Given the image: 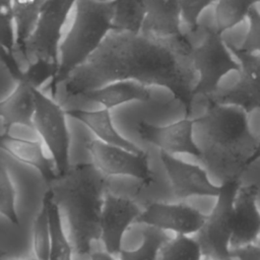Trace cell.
Instances as JSON below:
<instances>
[{
    "instance_id": "cell-1",
    "label": "cell",
    "mask_w": 260,
    "mask_h": 260,
    "mask_svg": "<svg viewBox=\"0 0 260 260\" xmlns=\"http://www.w3.org/2000/svg\"><path fill=\"white\" fill-rule=\"evenodd\" d=\"M117 80L168 88L190 118L197 74L185 34L159 38L141 31L112 30L99 49L65 80L68 96Z\"/></svg>"
},
{
    "instance_id": "cell-2",
    "label": "cell",
    "mask_w": 260,
    "mask_h": 260,
    "mask_svg": "<svg viewBox=\"0 0 260 260\" xmlns=\"http://www.w3.org/2000/svg\"><path fill=\"white\" fill-rule=\"evenodd\" d=\"M107 179L91 162H78L58 175L48 191L66 216L70 242L77 255H88L100 240Z\"/></svg>"
},
{
    "instance_id": "cell-3",
    "label": "cell",
    "mask_w": 260,
    "mask_h": 260,
    "mask_svg": "<svg viewBox=\"0 0 260 260\" xmlns=\"http://www.w3.org/2000/svg\"><path fill=\"white\" fill-rule=\"evenodd\" d=\"M203 127L205 146L198 158L222 183L239 179L250 167L257 140L249 130L247 113L233 105L209 103L205 114L195 119Z\"/></svg>"
},
{
    "instance_id": "cell-4",
    "label": "cell",
    "mask_w": 260,
    "mask_h": 260,
    "mask_svg": "<svg viewBox=\"0 0 260 260\" xmlns=\"http://www.w3.org/2000/svg\"><path fill=\"white\" fill-rule=\"evenodd\" d=\"M72 24L59 47L58 70L49 88L55 98L58 85L80 67L117 27L113 0H77Z\"/></svg>"
},
{
    "instance_id": "cell-5",
    "label": "cell",
    "mask_w": 260,
    "mask_h": 260,
    "mask_svg": "<svg viewBox=\"0 0 260 260\" xmlns=\"http://www.w3.org/2000/svg\"><path fill=\"white\" fill-rule=\"evenodd\" d=\"M240 186L239 179L229 180L220 185L214 207L195 235L203 258L236 260L231 240L234 231V200Z\"/></svg>"
},
{
    "instance_id": "cell-6",
    "label": "cell",
    "mask_w": 260,
    "mask_h": 260,
    "mask_svg": "<svg viewBox=\"0 0 260 260\" xmlns=\"http://www.w3.org/2000/svg\"><path fill=\"white\" fill-rule=\"evenodd\" d=\"M35 113L34 129L47 146L55 164L57 175L65 174L70 168V132L66 123V111L40 88L31 86Z\"/></svg>"
},
{
    "instance_id": "cell-7",
    "label": "cell",
    "mask_w": 260,
    "mask_h": 260,
    "mask_svg": "<svg viewBox=\"0 0 260 260\" xmlns=\"http://www.w3.org/2000/svg\"><path fill=\"white\" fill-rule=\"evenodd\" d=\"M200 30L202 41L195 47L191 45L192 61L197 74L195 94L207 98L217 89L222 76L232 70H239V62L234 59L228 44L216 28L200 24Z\"/></svg>"
},
{
    "instance_id": "cell-8",
    "label": "cell",
    "mask_w": 260,
    "mask_h": 260,
    "mask_svg": "<svg viewBox=\"0 0 260 260\" xmlns=\"http://www.w3.org/2000/svg\"><path fill=\"white\" fill-rule=\"evenodd\" d=\"M77 0H47L26 41V60L43 59L58 64L62 29Z\"/></svg>"
},
{
    "instance_id": "cell-9",
    "label": "cell",
    "mask_w": 260,
    "mask_h": 260,
    "mask_svg": "<svg viewBox=\"0 0 260 260\" xmlns=\"http://www.w3.org/2000/svg\"><path fill=\"white\" fill-rule=\"evenodd\" d=\"M91 164L105 176H128L149 186L153 182L148 153L129 151L125 148L105 143L99 139L85 144Z\"/></svg>"
},
{
    "instance_id": "cell-10",
    "label": "cell",
    "mask_w": 260,
    "mask_h": 260,
    "mask_svg": "<svg viewBox=\"0 0 260 260\" xmlns=\"http://www.w3.org/2000/svg\"><path fill=\"white\" fill-rule=\"evenodd\" d=\"M239 62V82L229 90L218 88L207 96L209 103L233 105L246 113L260 110V54H253L229 45Z\"/></svg>"
},
{
    "instance_id": "cell-11",
    "label": "cell",
    "mask_w": 260,
    "mask_h": 260,
    "mask_svg": "<svg viewBox=\"0 0 260 260\" xmlns=\"http://www.w3.org/2000/svg\"><path fill=\"white\" fill-rule=\"evenodd\" d=\"M205 218L206 215L185 202H152L141 210L135 222L175 235L193 236L201 229Z\"/></svg>"
},
{
    "instance_id": "cell-12",
    "label": "cell",
    "mask_w": 260,
    "mask_h": 260,
    "mask_svg": "<svg viewBox=\"0 0 260 260\" xmlns=\"http://www.w3.org/2000/svg\"><path fill=\"white\" fill-rule=\"evenodd\" d=\"M141 213L139 206L131 199L106 193L101 213V236L105 250L118 256L129 225L136 221Z\"/></svg>"
},
{
    "instance_id": "cell-13",
    "label": "cell",
    "mask_w": 260,
    "mask_h": 260,
    "mask_svg": "<svg viewBox=\"0 0 260 260\" xmlns=\"http://www.w3.org/2000/svg\"><path fill=\"white\" fill-rule=\"evenodd\" d=\"M195 119H184L166 126L150 124L144 120L137 124L139 137L156 146L160 151L169 154L189 153L197 158L201 155V149L193 138Z\"/></svg>"
},
{
    "instance_id": "cell-14",
    "label": "cell",
    "mask_w": 260,
    "mask_h": 260,
    "mask_svg": "<svg viewBox=\"0 0 260 260\" xmlns=\"http://www.w3.org/2000/svg\"><path fill=\"white\" fill-rule=\"evenodd\" d=\"M159 156L172 191L178 199H186L192 196L216 197L218 195L220 186L212 184L206 171L201 167L185 162L164 151H160Z\"/></svg>"
},
{
    "instance_id": "cell-15",
    "label": "cell",
    "mask_w": 260,
    "mask_h": 260,
    "mask_svg": "<svg viewBox=\"0 0 260 260\" xmlns=\"http://www.w3.org/2000/svg\"><path fill=\"white\" fill-rule=\"evenodd\" d=\"M257 184L240 186L234 200V231L231 249L256 244L260 240V211L257 207Z\"/></svg>"
},
{
    "instance_id": "cell-16",
    "label": "cell",
    "mask_w": 260,
    "mask_h": 260,
    "mask_svg": "<svg viewBox=\"0 0 260 260\" xmlns=\"http://www.w3.org/2000/svg\"><path fill=\"white\" fill-rule=\"evenodd\" d=\"M0 149L19 162L36 169L49 185L57 178L55 164L45 153L43 142L15 137L9 132H0Z\"/></svg>"
},
{
    "instance_id": "cell-17",
    "label": "cell",
    "mask_w": 260,
    "mask_h": 260,
    "mask_svg": "<svg viewBox=\"0 0 260 260\" xmlns=\"http://www.w3.org/2000/svg\"><path fill=\"white\" fill-rule=\"evenodd\" d=\"M180 0H149L140 31L154 37L180 36Z\"/></svg>"
},
{
    "instance_id": "cell-18",
    "label": "cell",
    "mask_w": 260,
    "mask_h": 260,
    "mask_svg": "<svg viewBox=\"0 0 260 260\" xmlns=\"http://www.w3.org/2000/svg\"><path fill=\"white\" fill-rule=\"evenodd\" d=\"M88 102L113 109L130 102H148L150 92L147 87L134 80H117L92 88L79 95Z\"/></svg>"
},
{
    "instance_id": "cell-19",
    "label": "cell",
    "mask_w": 260,
    "mask_h": 260,
    "mask_svg": "<svg viewBox=\"0 0 260 260\" xmlns=\"http://www.w3.org/2000/svg\"><path fill=\"white\" fill-rule=\"evenodd\" d=\"M66 115L81 122L85 125L96 137V139L125 148L129 151L140 152L143 149L139 148L136 144L125 138L114 126L112 116L109 109L103 108L100 110H81L72 109L66 111Z\"/></svg>"
},
{
    "instance_id": "cell-20",
    "label": "cell",
    "mask_w": 260,
    "mask_h": 260,
    "mask_svg": "<svg viewBox=\"0 0 260 260\" xmlns=\"http://www.w3.org/2000/svg\"><path fill=\"white\" fill-rule=\"evenodd\" d=\"M34 113L35 101L31 86L24 81H17L15 88L0 101V119L5 132H9L16 125L34 128Z\"/></svg>"
},
{
    "instance_id": "cell-21",
    "label": "cell",
    "mask_w": 260,
    "mask_h": 260,
    "mask_svg": "<svg viewBox=\"0 0 260 260\" xmlns=\"http://www.w3.org/2000/svg\"><path fill=\"white\" fill-rule=\"evenodd\" d=\"M47 0H12L15 25V50L26 59L25 44Z\"/></svg>"
},
{
    "instance_id": "cell-22",
    "label": "cell",
    "mask_w": 260,
    "mask_h": 260,
    "mask_svg": "<svg viewBox=\"0 0 260 260\" xmlns=\"http://www.w3.org/2000/svg\"><path fill=\"white\" fill-rule=\"evenodd\" d=\"M43 201L48 209L51 233V252L49 260H72L73 248L64 232L60 208L48 190L44 195Z\"/></svg>"
},
{
    "instance_id": "cell-23",
    "label": "cell",
    "mask_w": 260,
    "mask_h": 260,
    "mask_svg": "<svg viewBox=\"0 0 260 260\" xmlns=\"http://www.w3.org/2000/svg\"><path fill=\"white\" fill-rule=\"evenodd\" d=\"M117 29L140 31L149 0H113Z\"/></svg>"
},
{
    "instance_id": "cell-24",
    "label": "cell",
    "mask_w": 260,
    "mask_h": 260,
    "mask_svg": "<svg viewBox=\"0 0 260 260\" xmlns=\"http://www.w3.org/2000/svg\"><path fill=\"white\" fill-rule=\"evenodd\" d=\"M167 232L146 225L142 231V243L135 250L122 249L119 260H158L159 251L168 241Z\"/></svg>"
},
{
    "instance_id": "cell-25",
    "label": "cell",
    "mask_w": 260,
    "mask_h": 260,
    "mask_svg": "<svg viewBox=\"0 0 260 260\" xmlns=\"http://www.w3.org/2000/svg\"><path fill=\"white\" fill-rule=\"evenodd\" d=\"M260 0H217L214 18L215 28L221 34L248 16L253 5Z\"/></svg>"
},
{
    "instance_id": "cell-26",
    "label": "cell",
    "mask_w": 260,
    "mask_h": 260,
    "mask_svg": "<svg viewBox=\"0 0 260 260\" xmlns=\"http://www.w3.org/2000/svg\"><path fill=\"white\" fill-rule=\"evenodd\" d=\"M203 255L193 236L175 235L169 238L159 251L158 260H202Z\"/></svg>"
},
{
    "instance_id": "cell-27",
    "label": "cell",
    "mask_w": 260,
    "mask_h": 260,
    "mask_svg": "<svg viewBox=\"0 0 260 260\" xmlns=\"http://www.w3.org/2000/svg\"><path fill=\"white\" fill-rule=\"evenodd\" d=\"M32 248L35 257L38 260L50 259L51 233L48 209L44 201L32 223Z\"/></svg>"
},
{
    "instance_id": "cell-28",
    "label": "cell",
    "mask_w": 260,
    "mask_h": 260,
    "mask_svg": "<svg viewBox=\"0 0 260 260\" xmlns=\"http://www.w3.org/2000/svg\"><path fill=\"white\" fill-rule=\"evenodd\" d=\"M0 215L17 225L19 222L15 208V189L6 166L0 162Z\"/></svg>"
},
{
    "instance_id": "cell-29",
    "label": "cell",
    "mask_w": 260,
    "mask_h": 260,
    "mask_svg": "<svg viewBox=\"0 0 260 260\" xmlns=\"http://www.w3.org/2000/svg\"><path fill=\"white\" fill-rule=\"evenodd\" d=\"M58 70V64L43 59H35L22 71V76L18 81H24L32 87L40 86L47 80H52ZM17 82V81H16Z\"/></svg>"
},
{
    "instance_id": "cell-30",
    "label": "cell",
    "mask_w": 260,
    "mask_h": 260,
    "mask_svg": "<svg viewBox=\"0 0 260 260\" xmlns=\"http://www.w3.org/2000/svg\"><path fill=\"white\" fill-rule=\"evenodd\" d=\"M0 46L13 55L15 51V25L12 0H0Z\"/></svg>"
},
{
    "instance_id": "cell-31",
    "label": "cell",
    "mask_w": 260,
    "mask_h": 260,
    "mask_svg": "<svg viewBox=\"0 0 260 260\" xmlns=\"http://www.w3.org/2000/svg\"><path fill=\"white\" fill-rule=\"evenodd\" d=\"M217 0H180L181 18L189 29L198 24V18L202 11Z\"/></svg>"
},
{
    "instance_id": "cell-32",
    "label": "cell",
    "mask_w": 260,
    "mask_h": 260,
    "mask_svg": "<svg viewBox=\"0 0 260 260\" xmlns=\"http://www.w3.org/2000/svg\"><path fill=\"white\" fill-rule=\"evenodd\" d=\"M248 17L250 27L241 49L248 53L260 54V14L252 7Z\"/></svg>"
},
{
    "instance_id": "cell-33",
    "label": "cell",
    "mask_w": 260,
    "mask_h": 260,
    "mask_svg": "<svg viewBox=\"0 0 260 260\" xmlns=\"http://www.w3.org/2000/svg\"><path fill=\"white\" fill-rule=\"evenodd\" d=\"M236 260H260V244L232 250Z\"/></svg>"
},
{
    "instance_id": "cell-34",
    "label": "cell",
    "mask_w": 260,
    "mask_h": 260,
    "mask_svg": "<svg viewBox=\"0 0 260 260\" xmlns=\"http://www.w3.org/2000/svg\"><path fill=\"white\" fill-rule=\"evenodd\" d=\"M89 260H116L115 256L105 251H96L90 254Z\"/></svg>"
},
{
    "instance_id": "cell-35",
    "label": "cell",
    "mask_w": 260,
    "mask_h": 260,
    "mask_svg": "<svg viewBox=\"0 0 260 260\" xmlns=\"http://www.w3.org/2000/svg\"><path fill=\"white\" fill-rule=\"evenodd\" d=\"M260 158V138L257 140V145H256V148H255V151L250 159V166L252 164H254L256 160H258Z\"/></svg>"
},
{
    "instance_id": "cell-36",
    "label": "cell",
    "mask_w": 260,
    "mask_h": 260,
    "mask_svg": "<svg viewBox=\"0 0 260 260\" xmlns=\"http://www.w3.org/2000/svg\"><path fill=\"white\" fill-rule=\"evenodd\" d=\"M8 260H21V259H18V258H11V259H8Z\"/></svg>"
},
{
    "instance_id": "cell-37",
    "label": "cell",
    "mask_w": 260,
    "mask_h": 260,
    "mask_svg": "<svg viewBox=\"0 0 260 260\" xmlns=\"http://www.w3.org/2000/svg\"><path fill=\"white\" fill-rule=\"evenodd\" d=\"M28 260H38L36 257H32V258H30V259H28Z\"/></svg>"
},
{
    "instance_id": "cell-38",
    "label": "cell",
    "mask_w": 260,
    "mask_h": 260,
    "mask_svg": "<svg viewBox=\"0 0 260 260\" xmlns=\"http://www.w3.org/2000/svg\"><path fill=\"white\" fill-rule=\"evenodd\" d=\"M4 255V253L3 252H0V257H2Z\"/></svg>"
},
{
    "instance_id": "cell-39",
    "label": "cell",
    "mask_w": 260,
    "mask_h": 260,
    "mask_svg": "<svg viewBox=\"0 0 260 260\" xmlns=\"http://www.w3.org/2000/svg\"><path fill=\"white\" fill-rule=\"evenodd\" d=\"M202 260H211V259H208V258H203Z\"/></svg>"
},
{
    "instance_id": "cell-40",
    "label": "cell",
    "mask_w": 260,
    "mask_h": 260,
    "mask_svg": "<svg viewBox=\"0 0 260 260\" xmlns=\"http://www.w3.org/2000/svg\"><path fill=\"white\" fill-rule=\"evenodd\" d=\"M259 244H260V240H259Z\"/></svg>"
}]
</instances>
